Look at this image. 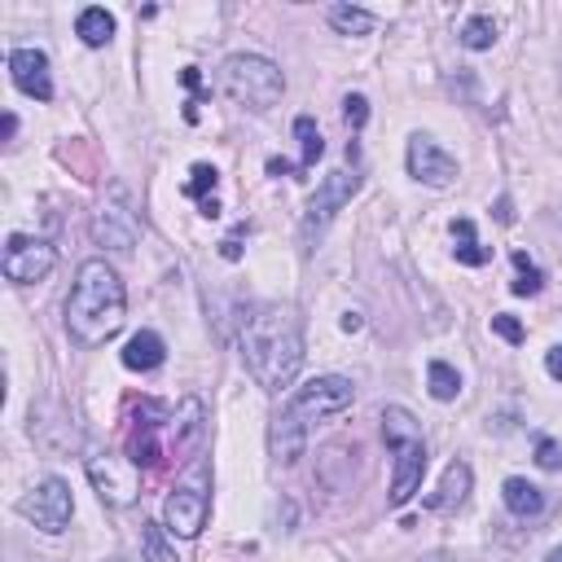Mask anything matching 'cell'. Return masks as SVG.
Listing matches in <instances>:
<instances>
[{"label": "cell", "mask_w": 562, "mask_h": 562, "mask_svg": "<svg viewBox=\"0 0 562 562\" xmlns=\"http://www.w3.org/2000/svg\"><path fill=\"white\" fill-rule=\"evenodd\" d=\"M237 347H241L250 378L263 391H281L294 382V373L303 364V321L285 303H263L241 321Z\"/></svg>", "instance_id": "1"}, {"label": "cell", "mask_w": 562, "mask_h": 562, "mask_svg": "<svg viewBox=\"0 0 562 562\" xmlns=\"http://www.w3.org/2000/svg\"><path fill=\"white\" fill-rule=\"evenodd\" d=\"M127 294L119 272L105 259H83L66 299V329L79 347H101L123 329Z\"/></svg>", "instance_id": "2"}, {"label": "cell", "mask_w": 562, "mask_h": 562, "mask_svg": "<svg viewBox=\"0 0 562 562\" xmlns=\"http://www.w3.org/2000/svg\"><path fill=\"white\" fill-rule=\"evenodd\" d=\"M351 400H356V386H351L347 378H338V373H321V378L303 382V386L285 400V408L277 413V422H272V452H277L281 461H294V457L303 452V443H307L312 422L351 408Z\"/></svg>", "instance_id": "3"}, {"label": "cell", "mask_w": 562, "mask_h": 562, "mask_svg": "<svg viewBox=\"0 0 562 562\" xmlns=\"http://www.w3.org/2000/svg\"><path fill=\"white\" fill-rule=\"evenodd\" d=\"M382 439L395 457V470H391V505H404L417 487H422V474H426V439H422V426L413 422L408 408L391 404L382 408Z\"/></svg>", "instance_id": "4"}, {"label": "cell", "mask_w": 562, "mask_h": 562, "mask_svg": "<svg viewBox=\"0 0 562 562\" xmlns=\"http://www.w3.org/2000/svg\"><path fill=\"white\" fill-rule=\"evenodd\" d=\"M220 88L228 101L246 105V110H268L281 101L285 92V75L268 61V57H255V53H233L224 57L220 66Z\"/></svg>", "instance_id": "5"}, {"label": "cell", "mask_w": 562, "mask_h": 562, "mask_svg": "<svg viewBox=\"0 0 562 562\" xmlns=\"http://www.w3.org/2000/svg\"><path fill=\"white\" fill-rule=\"evenodd\" d=\"M18 514H22V518H31L40 531L57 536V531L70 522V514H75L70 487H66L61 479H40V483L18 501Z\"/></svg>", "instance_id": "6"}, {"label": "cell", "mask_w": 562, "mask_h": 562, "mask_svg": "<svg viewBox=\"0 0 562 562\" xmlns=\"http://www.w3.org/2000/svg\"><path fill=\"white\" fill-rule=\"evenodd\" d=\"M57 263V250L44 241V237H26V233H13L4 241V277L18 281V285H31V281H44Z\"/></svg>", "instance_id": "7"}, {"label": "cell", "mask_w": 562, "mask_h": 562, "mask_svg": "<svg viewBox=\"0 0 562 562\" xmlns=\"http://www.w3.org/2000/svg\"><path fill=\"white\" fill-rule=\"evenodd\" d=\"M206 514H211V496H206V483H184L167 496L162 505V527L180 540H193L202 527H206Z\"/></svg>", "instance_id": "8"}, {"label": "cell", "mask_w": 562, "mask_h": 562, "mask_svg": "<svg viewBox=\"0 0 562 562\" xmlns=\"http://www.w3.org/2000/svg\"><path fill=\"white\" fill-rule=\"evenodd\" d=\"M167 417V408L162 404H140V413H136V422H132V435H127V461L132 465H145V470H158L162 465V443H158V435H162V422Z\"/></svg>", "instance_id": "9"}, {"label": "cell", "mask_w": 562, "mask_h": 562, "mask_svg": "<svg viewBox=\"0 0 562 562\" xmlns=\"http://www.w3.org/2000/svg\"><path fill=\"white\" fill-rule=\"evenodd\" d=\"M408 176L413 180H422V184H430V189H443V184H452V176H457V162H452V154H443L439 145H435V136H413L408 140Z\"/></svg>", "instance_id": "10"}, {"label": "cell", "mask_w": 562, "mask_h": 562, "mask_svg": "<svg viewBox=\"0 0 562 562\" xmlns=\"http://www.w3.org/2000/svg\"><path fill=\"white\" fill-rule=\"evenodd\" d=\"M88 479L97 483L101 501H110V505H132V501H136V470H132V461L92 457V461H88Z\"/></svg>", "instance_id": "11"}, {"label": "cell", "mask_w": 562, "mask_h": 562, "mask_svg": "<svg viewBox=\"0 0 562 562\" xmlns=\"http://www.w3.org/2000/svg\"><path fill=\"white\" fill-rule=\"evenodd\" d=\"M9 75H13V83H18L26 97H35V101H48V97H53L48 57H44L40 48H13V53H9Z\"/></svg>", "instance_id": "12"}, {"label": "cell", "mask_w": 562, "mask_h": 562, "mask_svg": "<svg viewBox=\"0 0 562 562\" xmlns=\"http://www.w3.org/2000/svg\"><path fill=\"white\" fill-rule=\"evenodd\" d=\"M356 189H360V176H356V171H351V176H347V171H329V176L321 180V189L312 193V202H307V233L321 228Z\"/></svg>", "instance_id": "13"}, {"label": "cell", "mask_w": 562, "mask_h": 562, "mask_svg": "<svg viewBox=\"0 0 562 562\" xmlns=\"http://www.w3.org/2000/svg\"><path fill=\"white\" fill-rule=\"evenodd\" d=\"M92 237L110 250H132L136 241V215L123 206V189H119V206H101L92 220Z\"/></svg>", "instance_id": "14"}, {"label": "cell", "mask_w": 562, "mask_h": 562, "mask_svg": "<svg viewBox=\"0 0 562 562\" xmlns=\"http://www.w3.org/2000/svg\"><path fill=\"white\" fill-rule=\"evenodd\" d=\"M470 465L465 461H448V470H443V479H439V492L435 496H426V509H457L465 496H470Z\"/></svg>", "instance_id": "15"}, {"label": "cell", "mask_w": 562, "mask_h": 562, "mask_svg": "<svg viewBox=\"0 0 562 562\" xmlns=\"http://www.w3.org/2000/svg\"><path fill=\"white\" fill-rule=\"evenodd\" d=\"M162 360H167V347H162V338H158L154 329L132 334L127 347H123V364H127L132 373H149V369H158Z\"/></svg>", "instance_id": "16"}, {"label": "cell", "mask_w": 562, "mask_h": 562, "mask_svg": "<svg viewBox=\"0 0 562 562\" xmlns=\"http://www.w3.org/2000/svg\"><path fill=\"white\" fill-rule=\"evenodd\" d=\"M501 496H505V509L514 514V518H536L540 509H544V492L536 487V483H527V479H505V487H501Z\"/></svg>", "instance_id": "17"}, {"label": "cell", "mask_w": 562, "mask_h": 562, "mask_svg": "<svg viewBox=\"0 0 562 562\" xmlns=\"http://www.w3.org/2000/svg\"><path fill=\"white\" fill-rule=\"evenodd\" d=\"M215 184H220V171L211 162H193L189 167V180H184V193L198 198L202 215H220V202H215Z\"/></svg>", "instance_id": "18"}, {"label": "cell", "mask_w": 562, "mask_h": 562, "mask_svg": "<svg viewBox=\"0 0 562 562\" xmlns=\"http://www.w3.org/2000/svg\"><path fill=\"white\" fill-rule=\"evenodd\" d=\"M452 237H457V263H465V268H483V263L492 259V250L474 237V220H470V215L452 220Z\"/></svg>", "instance_id": "19"}, {"label": "cell", "mask_w": 562, "mask_h": 562, "mask_svg": "<svg viewBox=\"0 0 562 562\" xmlns=\"http://www.w3.org/2000/svg\"><path fill=\"white\" fill-rule=\"evenodd\" d=\"M75 35H79L88 48H101V44H110V35H114V18H110L101 4H92V9H83V13L75 18Z\"/></svg>", "instance_id": "20"}, {"label": "cell", "mask_w": 562, "mask_h": 562, "mask_svg": "<svg viewBox=\"0 0 562 562\" xmlns=\"http://www.w3.org/2000/svg\"><path fill=\"white\" fill-rule=\"evenodd\" d=\"M167 430H171L176 448H189V443L202 435V400H193V395H189V400L180 404V413H171Z\"/></svg>", "instance_id": "21"}, {"label": "cell", "mask_w": 562, "mask_h": 562, "mask_svg": "<svg viewBox=\"0 0 562 562\" xmlns=\"http://www.w3.org/2000/svg\"><path fill=\"white\" fill-rule=\"evenodd\" d=\"M294 136H299V171H312L316 158L325 154V140H321V127L312 114H299L294 119Z\"/></svg>", "instance_id": "22"}, {"label": "cell", "mask_w": 562, "mask_h": 562, "mask_svg": "<svg viewBox=\"0 0 562 562\" xmlns=\"http://www.w3.org/2000/svg\"><path fill=\"white\" fill-rule=\"evenodd\" d=\"M329 26L338 35H369L373 31V13L369 9H356V4H334L329 9Z\"/></svg>", "instance_id": "23"}, {"label": "cell", "mask_w": 562, "mask_h": 562, "mask_svg": "<svg viewBox=\"0 0 562 562\" xmlns=\"http://www.w3.org/2000/svg\"><path fill=\"white\" fill-rule=\"evenodd\" d=\"M426 382H430V395H435V400H457V395H461V378H457V369L443 364V360H430V364H426Z\"/></svg>", "instance_id": "24"}, {"label": "cell", "mask_w": 562, "mask_h": 562, "mask_svg": "<svg viewBox=\"0 0 562 562\" xmlns=\"http://www.w3.org/2000/svg\"><path fill=\"white\" fill-rule=\"evenodd\" d=\"M140 549H145V562H180L162 536V522H140Z\"/></svg>", "instance_id": "25"}, {"label": "cell", "mask_w": 562, "mask_h": 562, "mask_svg": "<svg viewBox=\"0 0 562 562\" xmlns=\"http://www.w3.org/2000/svg\"><path fill=\"white\" fill-rule=\"evenodd\" d=\"M461 44L474 48V53H479V48H492V44H496V22H492L487 13H474V18L461 26Z\"/></svg>", "instance_id": "26"}, {"label": "cell", "mask_w": 562, "mask_h": 562, "mask_svg": "<svg viewBox=\"0 0 562 562\" xmlns=\"http://www.w3.org/2000/svg\"><path fill=\"white\" fill-rule=\"evenodd\" d=\"M509 259H514V272H518V281H514V294H540V285H544L540 268H536V263H531L522 250H514Z\"/></svg>", "instance_id": "27"}, {"label": "cell", "mask_w": 562, "mask_h": 562, "mask_svg": "<svg viewBox=\"0 0 562 562\" xmlns=\"http://www.w3.org/2000/svg\"><path fill=\"white\" fill-rule=\"evenodd\" d=\"M342 119H347V127H351V132H360V127L369 123V101H364L360 92H351V97L342 101Z\"/></svg>", "instance_id": "28"}, {"label": "cell", "mask_w": 562, "mask_h": 562, "mask_svg": "<svg viewBox=\"0 0 562 562\" xmlns=\"http://www.w3.org/2000/svg\"><path fill=\"white\" fill-rule=\"evenodd\" d=\"M492 334H501V338H505V342H514V347L527 338V329H522L509 312H496V316H492Z\"/></svg>", "instance_id": "29"}, {"label": "cell", "mask_w": 562, "mask_h": 562, "mask_svg": "<svg viewBox=\"0 0 562 562\" xmlns=\"http://www.w3.org/2000/svg\"><path fill=\"white\" fill-rule=\"evenodd\" d=\"M536 465L540 470H562V443L558 439H540L536 443Z\"/></svg>", "instance_id": "30"}, {"label": "cell", "mask_w": 562, "mask_h": 562, "mask_svg": "<svg viewBox=\"0 0 562 562\" xmlns=\"http://www.w3.org/2000/svg\"><path fill=\"white\" fill-rule=\"evenodd\" d=\"M544 369H549V378L562 382V342H553V347L544 351Z\"/></svg>", "instance_id": "31"}, {"label": "cell", "mask_w": 562, "mask_h": 562, "mask_svg": "<svg viewBox=\"0 0 562 562\" xmlns=\"http://www.w3.org/2000/svg\"><path fill=\"white\" fill-rule=\"evenodd\" d=\"M299 167H290L285 158H268V176H294Z\"/></svg>", "instance_id": "32"}, {"label": "cell", "mask_w": 562, "mask_h": 562, "mask_svg": "<svg viewBox=\"0 0 562 562\" xmlns=\"http://www.w3.org/2000/svg\"><path fill=\"white\" fill-rule=\"evenodd\" d=\"M360 325H364V321H360V312H347V316H342V329H347V334H356Z\"/></svg>", "instance_id": "33"}, {"label": "cell", "mask_w": 562, "mask_h": 562, "mask_svg": "<svg viewBox=\"0 0 562 562\" xmlns=\"http://www.w3.org/2000/svg\"><path fill=\"white\" fill-rule=\"evenodd\" d=\"M544 562H562V549H553V553H549V558H544Z\"/></svg>", "instance_id": "34"}]
</instances>
